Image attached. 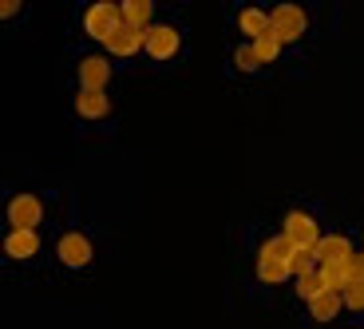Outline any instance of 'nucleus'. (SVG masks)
<instances>
[{"label": "nucleus", "instance_id": "obj_9", "mask_svg": "<svg viewBox=\"0 0 364 329\" xmlns=\"http://www.w3.org/2000/svg\"><path fill=\"white\" fill-rule=\"evenodd\" d=\"M107 80H111V64L103 60V56H87V60L80 64V83H83V88L103 92V88H107Z\"/></svg>", "mask_w": 364, "mask_h": 329}, {"label": "nucleus", "instance_id": "obj_17", "mask_svg": "<svg viewBox=\"0 0 364 329\" xmlns=\"http://www.w3.org/2000/svg\"><path fill=\"white\" fill-rule=\"evenodd\" d=\"M321 282H325V290L345 293V286L353 282V274H348V262H345V266H321Z\"/></svg>", "mask_w": 364, "mask_h": 329}, {"label": "nucleus", "instance_id": "obj_7", "mask_svg": "<svg viewBox=\"0 0 364 329\" xmlns=\"http://www.w3.org/2000/svg\"><path fill=\"white\" fill-rule=\"evenodd\" d=\"M139 48H146V28L119 24V32L107 40V52H111V56H135Z\"/></svg>", "mask_w": 364, "mask_h": 329}, {"label": "nucleus", "instance_id": "obj_16", "mask_svg": "<svg viewBox=\"0 0 364 329\" xmlns=\"http://www.w3.org/2000/svg\"><path fill=\"white\" fill-rule=\"evenodd\" d=\"M317 270H321V262H317V254H313V250H293V254H289V274H293V282H297V278L317 274Z\"/></svg>", "mask_w": 364, "mask_h": 329}, {"label": "nucleus", "instance_id": "obj_19", "mask_svg": "<svg viewBox=\"0 0 364 329\" xmlns=\"http://www.w3.org/2000/svg\"><path fill=\"white\" fill-rule=\"evenodd\" d=\"M293 250H297V246H293L289 238H285V234H277V238H269V242L262 246V254H265V258H282V262H289V254H293Z\"/></svg>", "mask_w": 364, "mask_h": 329}, {"label": "nucleus", "instance_id": "obj_8", "mask_svg": "<svg viewBox=\"0 0 364 329\" xmlns=\"http://www.w3.org/2000/svg\"><path fill=\"white\" fill-rule=\"evenodd\" d=\"M55 254H60L64 266H87L91 262V242L83 234H64L60 246H55Z\"/></svg>", "mask_w": 364, "mask_h": 329}, {"label": "nucleus", "instance_id": "obj_22", "mask_svg": "<svg viewBox=\"0 0 364 329\" xmlns=\"http://www.w3.org/2000/svg\"><path fill=\"white\" fill-rule=\"evenodd\" d=\"M234 60H237V68H242V72H254V68H262V60H257L254 44H242V48L234 52Z\"/></svg>", "mask_w": 364, "mask_h": 329}, {"label": "nucleus", "instance_id": "obj_23", "mask_svg": "<svg viewBox=\"0 0 364 329\" xmlns=\"http://www.w3.org/2000/svg\"><path fill=\"white\" fill-rule=\"evenodd\" d=\"M348 274H353V278H360V282H364V250H360V254H353V258H348Z\"/></svg>", "mask_w": 364, "mask_h": 329}, {"label": "nucleus", "instance_id": "obj_21", "mask_svg": "<svg viewBox=\"0 0 364 329\" xmlns=\"http://www.w3.org/2000/svg\"><path fill=\"white\" fill-rule=\"evenodd\" d=\"M341 298H345L348 310H364V282H360V278H353V282L345 286V293H341Z\"/></svg>", "mask_w": 364, "mask_h": 329}, {"label": "nucleus", "instance_id": "obj_15", "mask_svg": "<svg viewBox=\"0 0 364 329\" xmlns=\"http://www.w3.org/2000/svg\"><path fill=\"white\" fill-rule=\"evenodd\" d=\"M257 278H262V282H289L293 274H289V262L257 254Z\"/></svg>", "mask_w": 364, "mask_h": 329}, {"label": "nucleus", "instance_id": "obj_2", "mask_svg": "<svg viewBox=\"0 0 364 329\" xmlns=\"http://www.w3.org/2000/svg\"><path fill=\"white\" fill-rule=\"evenodd\" d=\"M269 24H273V36L282 40V44H289V40H297L301 32H305L309 16H305V9H297V4H277V9L269 12Z\"/></svg>", "mask_w": 364, "mask_h": 329}, {"label": "nucleus", "instance_id": "obj_13", "mask_svg": "<svg viewBox=\"0 0 364 329\" xmlns=\"http://www.w3.org/2000/svg\"><path fill=\"white\" fill-rule=\"evenodd\" d=\"M119 12H123V24L151 28V0H123V4H119Z\"/></svg>", "mask_w": 364, "mask_h": 329}, {"label": "nucleus", "instance_id": "obj_5", "mask_svg": "<svg viewBox=\"0 0 364 329\" xmlns=\"http://www.w3.org/2000/svg\"><path fill=\"white\" fill-rule=\"evenodd\" d=\"M313 254H317L321 266H345L356 250H353V242H348L345 234H325L317 246H313Z\"/></svg>", "mask_w": 364, "mask_h": 329}, {"label": "nucleus", "instance_id": "obj_20", "mask_svg": "<svg viewBox=\"0 0 364 329\" xmlns=\"http://www.w3.org/2000/svg\"><path fill=\"white\" fill-rule=\"evenodd\" d=\"M321 290H325V282H321V270H317V274H309V278H297V293L305 298V302H313Z\"/></svg>", "mask_w": 364, "mask_h": 329}, {"label": "nucleus", "instance_id": "obj_6", "mask_svg": "<svg viewBox=\"0 0 364 329\" xmlns=\"http://www.w3.org/2000/svg\"><path fill=\"white\" fill-rule=\"evenodd\" d=\"M178 28L171 24H151L146 28V52L155 56V60H171L174 52H178Z\"/></svg>", "mask_w": 364, "mask_h": 329}, {"label": "nucleus", "instance_id": "obj_1", "mask_svg": "<svg viewBox=\"0 0 364 329\" xmlns=\"http://www.w3.org/2000/svg\"><path fill=\"white\" fill-rule=\"evenodd\" d=\"M83 24H87V36H95V40H103V44H107V40L119 32V24H123V12H119V4L100 0V4H91V9H87Z\"/></svg>", "mask_w": 364, "mask_h": 329}, {"label": "nucleus", "instance_id": "obj_3", "mask_svg": "<svg viewBox=\"0 0 364 329\" xmlns=\"http://www.w3.org/2000/svg\"><path fill=\"white\" fill-rule=\"evenodd\" d=\"M282 234L289 238L297 250H313L321 242L317 222H313V214H305V211H289V214H285V230H282Z\"/></svg>", "mask_w": 364, "mask_h": 329}, {"label": "nucleus", "instance_id": "obj_4", "mask_svg": "<svg viewBox=\"0 0 364 329\" xmlns=\"http://www.w3.org/2000/svg\"><path fill=\"white\" fill-rule=\"evenodd\" d=\"M44 219V207H40L36 194H16L9 202V222L12 230H36V222Z\"/></svg>", "mask_w": 364, "mask_h": 329}, {"label": "nucleus", "instance_id": "obj_18", "mask_svg": "<svg viewBox=\"0 0 364 329\" xmlns=\"http://www.w3.org/2000/svg\"><path fill=\"white\" fill-rule=\"evenodd\" d=\"M250 44H254V52H257V60H262V64H273V60H277V52H282V40L273 36V28L265 32L262 40H250Z\"/></svg>", "mask_w": 364, "mask_h": 329}, {"label": "nucleus", "instance_id": "obj_10", "mask_svg": "<svg viewBox=\"0 0 364 329\" xmlns=\"http://www.w3.org/2000/svg\"><path fill=\"white\" fill-rule=\"evenodd\" d=\"M36 250H40L36 230H9V238H4V254L9 258H32Z\"/></svg>", "mask_w": 364, "mask_h": 329}, {"label": "nucleus", "instance_id": "obj_11", "mask_svg": "<svg viewBox=\"0 0 364 329\" xmlns=\"http://www.w3.org/2000/svg\"><path fill=\"white\" fill-rule=\"evenodd\" d=\"M75 111H80L83 119H103L111 111V100L103 92H91V88H83L80 95H75Z\"/></svg>", "mask_w": 364, "mask_h": 329}, {"label": "nucleus", "instance_id": "obj_14", "mask_svg": "<svg viewBox=\"0 0 364 329\" xmlns=\"http://www.w3.org/2000/svg\"><path fill=\"white\" fill-rule=\"evenodd\" d=\"M237 24H242V32H250L254 40H262L265 32H269V12H262V9H242V16H237Z\"/></svg>", "mask_w": 364, "mask_h": 329}, {"label": "nucleus", "instance_id": "obj_12", "mask_svg": "<svg viewBox=\"0 0 364 329\" xmlns=\"http://www.w3.org/2000/svg\"><path fill=\"white\" fill-rule=\"evenodd\" d=\"M341 310H345V298H341V293H333V290H321L317 298L309 302V313L317 321H333Z\"/></svg>", "mask_w": 364, "mask_h": 329}]
</instances>
